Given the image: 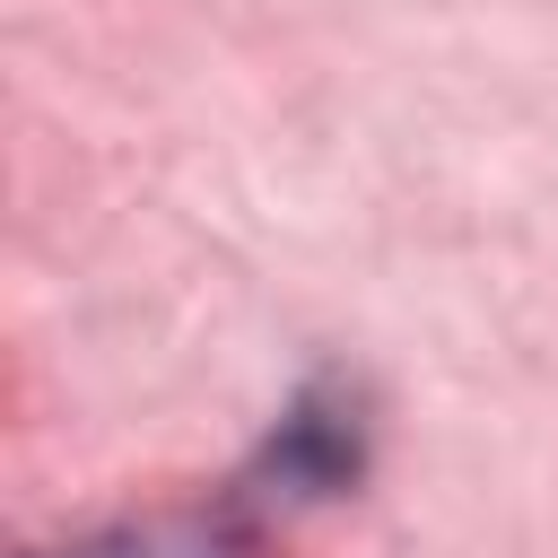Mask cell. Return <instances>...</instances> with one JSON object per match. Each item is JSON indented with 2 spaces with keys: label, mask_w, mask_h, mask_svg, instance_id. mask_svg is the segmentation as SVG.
Wrapping results in <instances>:
<instances>
[{
  "label": "cell",
  "mask_w": 558,
  "mask_h": 558,
  "mask_svg": "<svg viewBox=\"0 0 558 558\" xmlns=\"http://www.w3.org/2000/svg\"><path fill=\"white\" fill-rule=\"evenodd\" d=\"M253 541V506L227 497L218 514H157V523H122V532H96L78 549H52V558H244Z\"/></svg>",
  "instance_id": "cell-1"
}]
</instances>
